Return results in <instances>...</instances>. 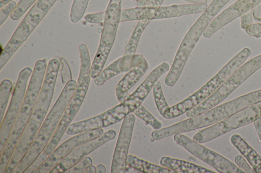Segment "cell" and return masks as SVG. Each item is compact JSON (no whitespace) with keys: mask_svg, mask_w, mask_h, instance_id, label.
<instances>
[{"mask_svg":"<svg viewBox=\"0 0 261 173\" xmlns=\"http://www.w3.org/2000/svg\"><path fill=\"white\" fill-rule=\"evenodd\" d=\"M48 155L42 152L37 158L25 169L23 173L35 172L47 158Z\"/></svg>","mask_w":261,"mask_h":173,"instance_id":"36","label":"cell"},{"mask_svg":"<svg viewBox=\"0 0 261 173\" xmlns=\"http://www.w3.org/2000/svg\"><path fill=\"white\" fill-rule=\"evenodd\" d=\"M253 123L258 136L261 141V118L256 119Z\"/></svg>","mask_w":261,"mask_h":173,"instance_id":"41","label":"cell"},{"mask_svg":"<svg viewBox=\"0 0 261 173\" xmlns=\"http://www.w3.org/2000/svg\"><path fill=\"white\" fill-rule=\"evenodd\" d=\"M13 0H0V8H2L5 5Z\"/></svg>","mask_w":261,"mask_h":173,"instance_id":"47","label":"cell"},{"mask_svg":"<svg viewBox=\"0 0 261 173\" xmlns=\"http://www.w3.org/2000/svg\"><path fill=\"white\" fill-rule=\"evenodd\" d=\"M96 167L94 166L91 165L89 166L84 171V173H96Z\"/></svg>","mask_w":261,"mask_h":173,"instance_id":"45","label":"cell"},{"mask_svg":"<svg viewBox=\"0 0 261 173\" xmlns=\"http://www.w3.org/2000/svg\"><path fill=\"white\" fill-rule=\"evenodd\" d=\"M106 171V168L105 165L100 164L96 166V173H105Z\"/></svg>","mask_w":261,"mask_h":173,"instance_id":"43","label":"cell"},{"mask_svg":"<svg viewBox=\"0 0 261 173\" xmlns=\"http://www.w3.org/2000/svg\"><path fill=\"white\" fill-rule=\"evenodd\" d=\"M151 21L149 19L140 20L134 28L122 56L123 73L128 72L130 70L132 66V61L136 54L141 34Z\"/></svg>","mask_w":261,"mask_h":173,"instance_id":"21","label":"cell"},{"mask_svg":"<svg viewBox=\"0 0 261 173\" xmlns=\"http://www.w3.org/2000/svg\"><path fill=\"white\" fill-rule=\"evenodd\" d=\"M89 2V0H73L70 12V20L72 23H77L83 16Z\"/></svg>","mask_w":261,"mask_h":173,"instance_id":"30","label":"cell"},{"mask_svg":"<svg viewBox=\"0 0 261 173\" xmlns=\"http://www.w3.org/2000/svg\"><path fill=\"white\" fill-rule=\"evenodd\" d=\"M45 60L36 61L25 96L7 144L1 153L0 173H5L7 166L33 112L45 75Z\"/></svg>","mask_w":261,"mask_h":173,"instance_id":"1","label":"cell"},{"mask_svg":"<svg viewBox=\"0 0 261 173\" xmlns=\"http://www.w3.org/2000/svg\"><path fill=\"white\" fill-rule=\"evenodd\" d=\"M92 164V159L90 157L86 156L69 168L65 173H83Z\"/></svg>","mask_w":261,"mask_h":173,"instance_id":"32","label":"cell"},{"mask_svg":"<svg viewBox=\"0 0 261 173\" xmlns=\"http://www.w3.org/2000/svg\"><path fill=\"white\" fill-rule=\"evenodd\" d=\"M149 0H136V4L138 7L146 6Z\"/></svg>","mask_w":261,"mask_h":173,"instance_id":"44","label":"cell"},{"mask_svg":"<svg viewBox=\"0 0 261 173\" xmlns=\"http://www.w3.org/2000/svg\"><path fill=\"white\" fill-rule=\"evenodd\" d=\"M148 67L145 58L140 54H135L130 70L116 86L115 92L118 101L121 102L123 100L127 91L142 77Z\"/></svg>","mask_w":261,"mask_h":173,"instance_id":"19","label":"cell"},{"mask_svg":"<svg viewBox=\"0 0 261 173\" xmlns=\"http://www.w3.org/2000/svg\"><path fill=\"white\" fill-rule=\"evenodd\" d=\"M121 0H110V3L115 2L120 4Z\"/></svg>","mask_w":261,"mask_h":173,"instance_id":"48","label":"cell"},{"mask_svg":"<svg viewBox=\"0 0 261 173\" xmlns=\"http://www.w3.org/2000/svg\"><path fill=\"white\" fill-rule=\"evenodd\" d=\"M126 161L129 167L143 173H176L172 170L145 161L132 154L127 155Z\"/></svg>","mask_w":261,"mask_h":173,"instance_id":"24","label":"cell"},{"mask_svg":"<svg viewBox=\"0 0 261 173\" xmlns=\"http://www.w3.org/2000/svg\"><path fill=\"white\" fill-rule=\"evenodd\" d=\"M41 126L29 120L13 152L5 173L14 171L30 149Z\"/></svg>","mask_w":261,"mask_h":173,"instance_id":"20","label":"cell"},{"mask_svg":"<svg viewBox=\"0 0 261 173\" xmlns=\"http://www.w3.org/2000/svg\"><path fill=\"white\" fill-rule=\"evenodd\" d=\"M103 133V130L100 128L76 134L70 137L56 147L35 173H49L53 168L79 146Z\"/></svg>","mask_w":261,"mask_h":173,"instance_id":"14","label":"cell"},{"mask_svg":"<svg viewBox=\"0 0 261 173\" xmlns=\"http://www.w3.org/2000/svg\"><path fill=\"white\" fill-rule=\"evenodd\" d=\"M57 0H37L27 14L2 50L10 58L39 24Z\"/></svg>","mask_w":261,"mask_h":173,"instance_id":"8","label":"cell"},{"mask_svg":"<svg viewBox=\"0 0 261 173\" xmlns=\"http://www.w3.org/2000/svg\"><path fill=\"white\" fill-rule=\"evenodd\" d=\"M137 116L149 125L154 130H159L162 126V123L157 120L142 105L139 106L134 112Z\"/></svg>","mask_w":261,"mask_h":173,"instance_id":"29","label":"cell"},{"mask_svg":"<svg viewBox=\"0 0 261 173\" xmlns=\"http://www.w3.org/2000/svg\"><path fill=\"white\" fill-rule=\"evenodd\" d=\"M37 0H20L10 15L11 19H19Z\"/></svg>","mask_w":261,"mask_h":173,"instance_id":"31","label":"cell"},{"mask_svg":"<svg viewBox=\"0 0 261 173\" xmlns=\"http://www.w3.org/2000/svg\"><path fill=\"white\" fill-rule=\"evenodd\" d=\"M230 0H213L200 16L208 24Z\"/></svg>","mask_w":261,"mask_h":173,"instance_id":"28","label":"cell"},{"mask_svg":"<svg viewBox=\"0 0 261 173\" xmlns=\"http://www.w3.org/2000/svg\"><path fill=\"white\" fill-rule=\"evenodd\" d=\"M60 67V62L56 58L48 63L42 86L34 111L30 120L42 125L50 106L54 88Z\"/></svg>","mask_w":261,"mask_h":173,"instance_id":"13","label":"cell"},{"mask_svg":"<svg viewBox=\"0 0 261 173\" xmlns=\"http://www.w3.org/2000/svg\"><path fill=\"white\" fill-rule=\"evenodd\" d=\"M160 163L161 166L172 170L176 173L215 172L210 169L192 162L167 156L162 157L160 159Z\"/></svg>","mask_w":261,"mask_h":173,"instance_id":"23","label":"cell"},{"mask_svg":"<svg viewBox=\"0 0 261 173\" xmlns=\"http://www.w3.org/2000/svg\"><path fill=\"white\" fill-rule=\"evenodd\" d=\"M153 96L156 107L160 114L164 117L170 108L164 97L161 83L157 80L153 86Z\"/></svg>","mask_w":261,"mask_h":173,"instance_id":"27","label":"cell"},{"mask_svg":"<svg viewBox=\"0 0 261 173\" xmlns=\"http://www.w3.org/2000/svg\"><path fill=\"white\" fill-rule=\"evenodd\" d=\"M207 26L208 24L199 17L186 34L164 80L166 85L169 87L174 85L182 73L191 51Z\"/></svg>","mask_w":261,"mask_h":173,"instance_id":"10","label":"cell"},{"mask_svg":"<svg viewBox=\"0 0 261 173\" xmlns=\"http://www.w3.org/2000/svg\"><path fill=\"white\" fill-rule=\"evenodd\" d=\"M135 117L130 113L124 119L114 150L111 164V173H125L126 158L132 139Z\"/></svg>","mask_w":261,"mask_h":173,"instance_id":"15","label":"cell"},{"mask_svg":"<svg viewBox=\"0 0 261 173\" xmlns=\"http://www.w3.org/2000/svg\"><path fill=\"white\" fill-rule=\"evenodd\" d=\"M116 131L110 129L102 135L89 140L74 149L50 170L49 173H63L103 144L114 139Z\"/></svg>","mask_w":261,"mask_h":173,"instance_id":"16","label":"cell"},{"mask_svg":"<svg viewBox=\"0 0 261 173\" xmlns=\"http://www.w3.org/2000/svg\"><path fill=\"white\" fill-rule=\"evenodd\" d=\"M175 142L221 173H244L231 161L182 133L174 135Z\"/></svg>","mask_w":261,"mask_h":173,"instance_id":"9","label":"cell"},{"mask_svg":"<svg viewBox=\"0 0 261 173\" xmlns=\"http://www.w3.org/2000/svg\"><path fill=\"white\" fill-rule=\"evenodd\" d=\"M164 0H149L146 6L159 7L161 5Z\"/></svg>","mask_w":261,"mask_h":173,"instance_id":"42","label":"cell"},{"mask_svg":"<svg viewBox=\"0 0 261 173\" xmlns=\"http://www.w3.org/2000/svg\"><path fill=\"white\" fill-rule=\"evenodd\" d=\"M16 3L12 1L8 3L0 9V25L6 21L8 16L11 15V13L15 8L17 6Z\"/></svg>","mask_w":261,"mask_h":173,"instance_id":"34","label":"cell"},{"mask_svg":"<svg viewBox=\"0 0 261 173\" xmlns=\"http://www.w3.org/2000/svg\"><path fill=\"white\" fill-rule=\"evenodd\" d=\"M60 67L59 72L60 73L62 82L66 84L69 81L72 80V74L70 66L64 57H60Z\"/></svg>","mask_w":261,"mask_h":173,"instance_id":"33","label":"cell"},{"mask_svg":"<svg viewBox=\"0 0 261 173\" xmlns=\"http://www.w3.org/2000/svg\"><path fill=\"white\" fill-rule=\"evenodd\" d=\"M234 161L238 167L243 170L245 172H255L253 169L250 167L243 155H238L236 156L234 158Z\"/></svg>","mask_w":261,"mask_h":173,"instance_id":"37","label":"cell"},{"mask_svg":"<svg viewBox=\"0 0 261 173\" xmlns=\"http://www.w3.org/2000/svg\"><path fill=\"white\" fill-rule=\"evenodd\" d=\"M205 3L174 5L159 7H137L121 10L120 22L142 19H160L179 17L204 12L207 9Z\"/></svg>","mask_w":261,"mask_h":173,"instance_id":"6","label":"cell"},{"mask_svg":"<svg viewBox=\"0 0 261 173\" xmlns=\"http://www.w3.org/2000/svg\"><path fill=\"white\" fill-rule=\"evenodd\" d=\"M261 3V0H238L214 18L204 30L202 34L210 38L220 28Z\"/></svg>","mask_w":261,"mask_h":173,"instance_id":"17","label":"cell"},{"mask_svg":"<svg viewBox=\"0 0 261 173\" xmlns=\"http://www.w3.org/2000/svg\"><path fill=\"white\" fill-rule=\"evenodd\" d=\"M105 12L90 13L84 16L85 21L89 23L98 24L99 25L103 26Z\"/></svg>","mask_w":261,"mask_h":173,"instance_id":"35","label":"cell"},{"mask_svg":"<svg viewBox=\"0 0 261 173\" xmlns=\"http://www.w3.org/2000/svg\"><path fill=\"white\" fill-rule=\"evenodd\" d=\"M32 74L30 67H26L19 73L14 86L8 110L1 122L0 128V151H3L23 102L28 80Z\"/></svg>","mask_w":261,"mask_h":173,"instance_id":"11","label":"cell"},{"mask_svg":"<svg viewBox=\"0 0 261 173\" xmlns=\"http://www.w3.org/2000/svg\"><path fill=\"white\" fill-rule=\"evenodd\" d=\"M261 118V104L246 108L197 132L193 140L200 144L212 141L227 132L247 125Z\"/></svg>","mask_w":261,"mask_h":173,"instance_id":"7","label":"cell"},{"mask_svg":"<svg viewBox=\"0 0 261 173\" xmlns=\"http://www.w3.org/2000/svg\"><path fill=\"white\" fill-rule=\"evenodd\" d=\"M253 9L241 16V26L245 30L247 26L252 24Z\"/></svg>","mask_w":261,"mask_h":173,"instance_id":"39","label":"cell"},{"mask_svg":"<svg viewBox=\"0 0 261 173\" xmlns=\"http://www.w3.org/2000/svg\"><path fill=\"white\" fill-rule=\"evenodd\" d=\"M231 143L246 159L255 173H261V156L239 134L230 137Z\"/></svg>","mask_w":261,"mask_h":173,"instance_id":"22","label":"cell"},{"mask_svg":"<svg viewBox=\"0 0 261 173\" xmlns=\"http://www.w3.org/2000/svg\"><path fill=\"white\" fill-rule=\"evenodd\" d=\"M12 83L8 79L2 81L0 85V118L2 122L12 89Z\"/></svg>","mask_w":261,"mask_h":173,"instance_id":"26","label":"cell"},{"mask_svg":"<svg viewBox=\"0 0 261 173\" xmlns=\"http://www.w3.org/2000/svg\"><path fill=\"white\" fill-rule=\"evenodd\" d=\"M132 113L129 107L122 101L98 115L70 124L65 133L68 135H76L107 127L118 123Z\"/></svg>","mask_w":261,"mask_h":173,"instance_id":"12","label":"cell"},{"mask_svg":"<svg viewBox=\"0 0 261 173\" xmlns=\"http://www.w3.org/2000/svg\"><path fill=\"white\" fill-rule=\"evenodd\" d=\"M261 68V54L246 62L201 103L186 113L190 118L201 114L219 105L245 80Z\"/></svg>","mask_w":261,"mask_h":173,"instance_id":"4","label":"cell"},{"mask_svg":"<svg viewBox=\"0 0 261 173\" xmlns=\"http://www.w3.org/2000/svg\"><path fill=\"white\" fill-rule=\"evenodd\" d=\"M253 15L255 20L261 22V7L259 5L253 9Z\"/></svg>","mask_w":261,"mask_h":173,"instance_id":"40","label":"cell"},{"mask_svg":"<svg viewBox=\"0 0 261 173\" xmlns=\"http://www.w3.org/2000/svg\"><path fill=\"white\" fill-rule=\"evenodd\" d=\"M251 53L250 49H243L198 90L182 101L170 107L164 117L168 119L176 118L201 103L244 63Z\"/></svg>","mask_w":261,"mask_h":173,"instance_id":"3","label":"cell"},{"mask_svg":"<svg viewBox=\"0 0 261 173\" xmlns=\"http://www.w3.org/2000/svg\"><path fill=\"white\" fill-rule=\"evenodd\" d=\"M245 31L249 36L261 38V23H252L247 26Z\"/></svg>","mask_w":261,"mask_h":173,"instance_id":"38","label":"cell"},{"mask_svg":"<svg viewBox=\"0 0 261 173\" xmlns=\"http://www.w3.org/2000/svg\"><path fill=\"white\" fill-rule=\"evenodd\" d=\"M120 4L109 3L105 11L103 26L98 49L91 63L90 76L97 77L102 71L114 43L120 20Z\"/></svg>","mask_w":261,"mask_h":173,"instance_id":"5","label":"cell"},{"mask_svg":"<svg viewBox=\"0 0 261 173\" xmlns=\"http://www.w3.org/2000/svg\"><path fill=\"white\" fill-rule=\"evenodd\" d=\"M122 73V57H121L103 70L97 77L93 79V81L96 85H102L108 80Z\"/></svg>","mask_w":261,"mask_h":173,"instance_id":"25","label":"cell"},{"mask_svg":"<svg viewBox=\"0 0 261 173\" xmlns=\"http://www.w3.org/2000/svg\"><path fill=\"white\" fill-rule=\"evenodd\" d=\"M169 70V65L167 62L162 63L149 73L132 94L126 95L123 101L129 107L132 113L141 105L153 88L154 83Z\"/></svg>","mask_w":261,"mask_h":173,"instance_id":"18","label":"cell"},{"mask_svg":"<svg viewBox=\"0 0 261 173\" xmlns=\"http://www.w3.org/2000/svg\"><path fill=\"white\" fill-rule=\"evenodd\" d=\"M77 82L69 81L45 118L32 145L13 173H23L44 151L56 131L64 111L71 99Z\"/></svg>","mask_w":261,"mask_h":173,"instance_id":"2","label":"cell"},{"mask_svg":"<svg viewBox=\"0 0 261 173\" xmlns=\"http://www.w3.org/2000/svg\"><path fill=\"white\" fill-rule=\"evenodd\" d=\"M185 1L193 3L194 4H196V3H205V4H206V2H207V0H185Z\"/></svg>","mask_w":261,"mask_h":173,"instance_id":"46","label":"cell"}]
</instances>
